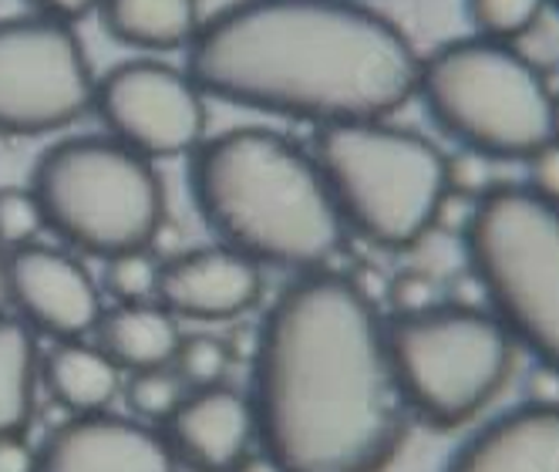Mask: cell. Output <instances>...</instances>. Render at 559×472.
I'll use <instances>...</instances> for the list:
<instances>
[{"label":"cell","instance_id":"1","mask_svg":"<svg viewBox=\"0 0 559 472\" xmlns=\"http://www.w3.org/2000/svg\"><path fill=\"white\" fill-rule=\"evenodd\" d=\"M253 428L280 472H381L405 439L384 321L350 278L310 270L263 318Z\"/></svg>","mask_w":559,"mask_h":472},{"label":"cell","instance_id":"2","mask_svg":"<svg viewBox=\"0 0 559 472\" xmlns=\"http://www.w3.org/2000/svg\"><path fill=\"white\" fill-rule=\"evenodd\" d=\"M421 58L365 0H236L186 48L192 85L290 122L388 118L415 98Z\"/></svg>","mask_w":559,"mask_h":472},{"label":"cell","instance_id":"3","mask_svg":"<svg viewBox=\"0 0 559 472\" xmlns=\"http://www.w3.org/2000/svg\"><path fill=\"white\" fill-rule=\"evenodd\" d=\"M189 189L216 240L257 267L321 270L344 223L313 152L273 129H229L203 139L189 163Z\"/></svg>","mask_w":559,"mask_h":472},{"label":"cell","instance_id":"4","mask_svg":"<svg viewBox=\"0 0 559 472\" xmlns=\"http://www.w3.org/2000/svg\"><path fill=\"white\" fill-rule=\"evenodd\" d=\"M313 160L341 223L388 250L415 247L452 196L442 149L388 118L321 126Z\"/></svg>","mask_w":559,"mask_h":472},{"label":"cell","instance_id":"5","mask_svg":"<svg viewBox=\"0 0 559 472\" xmlns=\"http://www.w3.org/2000/svg\"><path fill=\"white\" fill-rule=\"evenodd\" d=\"M415 95L465 149L486 160H530L552 139V92L543 71L509 42L462 37L418 68Z\"/></svg>","mask_w":559,"mask_h":472},{"label":"cell","instance_id":"6","mask_svg":"<svg viewBox=\"0 0 559 472\" xmlns=\"http://www.w3.org/2000/svg\"><path fill=\"white\" fill-rule=\"evenodd\" d=\"M31 192L48 229L102 260L145 250L166 220V186L155 163L111 135L55 142L34 166Z\"/></svg>","mask_w":559,"mask_h":472},{"label":"cell","instance_id":"7","mask_svg":"<svg viewBox=\"0 0 559 472\" xmlns=\"http://www.w3.org/2000/svg\"><path fill=\"white\" fill-rule=\"evenodd\" d=\"M465 247L506 331L559 371V203L492 186L468 213Z\"/></svg>","mask_w":559,"mask_h":472},{"label":"cell","instance_id":"8","mask_svg":"<svg viewBox=\"0 0 559 472\" xmlns=\"http://www.w3.org/2000/svg\"><path fill=\"white\" fill-rule=\"evenodd\" d=\"M384 344L405 409L438 428L483 412L515 362V338L496 314L459 304L394 314L384 321Z\"/></svg>","mask_w":559,"mask_h":472},{"label":"cell","instance_id":"9","mask_svg":"<svg viewBox=\"0 0 559 472\" xmlns=\"http://www.w3.org/2000/svg\"><path fill=\"white\" fill-rule=\"evenodd\" d=\"M95 98V71L74 24L48 14L0 21V135L71 129Z\"/></svg>","mask_w":559,"mask_h":472},{"label":"cell","instance_id":"10","mask_svg":"<svg viewBox=\"0 0 559 472\" xmlns=\"http://www.w3.org/2000/svg\"><path fill=\"white\" fill-rule=\"evenodd\" d=\"M92 108L105 132L145 155L148 163L192 155L206 139V95L186 71L163 61L135 58L95 78Z\"/></svg>","mask_w":559,"mask_h":472},{"label":"cell","instance_id":"11","mask_svg":"<svg viewBox=\"0 0 559 472\" xmlns=\"http://www.w3.org/2000/svg\"><path fill=\"white\" fill-rule=\"evenodd\" d=\"M4 284L8 300L21 310V321L58 341L95 331L98 314L105 310L88 270L74 257L37 240L8 250Z\"/></svg>","mask_w":559,"mask_h":472},{"label":"cell","instance_id":"12","mask_svg":"<svg viewBox=\"0 0 559 472\" xmlns=\"http://www.w3.org/2000/svg\"><path fill=\"white\" fill-rule=\"evenodd\" d=\"M34 472H176V452L148 425L88 412L51 432Z\"/></svg>","mask_w":559,"mask_h":472},{"label":"cell","instance_id":"13","mask_svg":"<svg viewBox=\"0 0 559 472\" xmlns=\"http://www.w3.org/2000/svg\"><path fill=\"white\" fill-rule=\"evenodd\" d=\"M263 291L260 267L239 250L216 244L158 263L155 300L173 318L233 321L247 314Z\"/></svg>","mask_w":559,"mask_h":472},{"label":"cell","instance_id":"14","mask_svg":"<svg viewBox=\"0 0 559 472\" xmlns=\"http://www.w3.org/2000/svg\"><path fill=\"white\" fill-rule=\"evenodd\" d=\"M169 432L173 452L195 472H233L257 436L250 399L223 385L189 391L169 418Z\"/></svg>","mask_w":559,"mask_h":472},{"label":"cell","instance_id":"15","mask_svg":"<svg viewBox=\"0 0 559 472\" xmlns=\"http://www.w3.org/2000/svg\"><path fill=\"white\" fill-rule=\"evenodd\" d=\"M445 472H559V409L536 402L496 418Z\"/></svg>","mask_w":559,"mask_h":472},{"label":"cell","instance_id":"16","mask_svg":"<svg viewBox=\"0 0 559 472\" xmlns=\"http://www.w3.org/2000/svg\"><path fill=\"white\" fill-rule=\"evenodd\" d=\"M95 338L118 371H148L173 365L182 331L163 304L142 300L102 310L95 321Z\"/></svg>","mask_w":559,"mask_h":472},{"label":"cell","instance_id":"17","mask_svg":"<svg viewBox=\"0 0 559 472\" xmlns=\"http://www.w3.org/2000/svg\"><path fill=\"white\" fill-rule=\"evenodd\" d=\"M111 42L132 51H186L203 24L199 0H102L95 11Z\"/></svg>","mask_w":559,"mask_h":472},{"label":"cell","instance_id":"18","mask_svg":"<svg viewBox=\"0 0 559 472\" xmlns=\"http://www.w3.org/2000/svg\"><path fill=\"white\" fill-rule=\"evenodd\" d=\"M45 381L51 396L74 415L102 412L118 391V368L98 344L82 338L61 341L45 362Z\"/></svg>","mask_w":559,"mask_h":472},{"label":"cell","instance_id":"19","mask_svg":"<svg viewBox=\"0 0 559 472\" xmlns=\"http://www.w3.org/2000/svg\"><path fill=\"white\" fill-rule=\"evenodd\" d=\"M37 344L31 324L0 310V436H17L34 409Z\"/></svg>","mask_w":559,"mask_h":472},{"label":"cell","instance_id":"20","mask_svg":"<svg viewBox=\"0 0 559 472\" xmlns=\"http://www.w3.org/2000/svg\"><path fill=\"white\" fill-rule=\"evenodd\" d=\"M546 4L549 0H465V14L483 37L512 42L543 17Z\"/></svg>","mask_w":559,"mask_h":472},{"label":"cell","instance_id":"21","mask_svg":"<svg viewBox=\"0 0 559 472\" xmlns=\"http://www.w3.org/2000/svg\"><path fill=\"white\" fill-rule=\"evenodd\" d=\"M189 396V385L176 375V368H148V371H132L129 381V405L148 418V422H169L173 412L182 405V399Z\"/></svg>","mask_w":559,"mask_h":472},{"label":"cell","instance_id":"22","mask_svg":"<svg viewBox=\"0 0 559 472\" xmlns=\"http://www.w3.org/2000/svg\"><path fill=\"white\" fill-rule=\"evenodd\" d=\"M158 287V263L148 250H126L105 260V291L118 304L152 300Z\"/></svg>","mask_w":559,"mask_h":472},{"label":"cell","instance_id":"23","mask_svg":"<svg viewBox=\"0 0 559 472\" xmlns=\"http://www.w3.org/2000/svg\"><path fill=\"white\" fill-rule=\"evenodd\" d=\"M173 365L189 388H210L229 371V347L213 334H192L179 341Z\"/></svg>","mask_w":559,"mask_h":472},{"label":"cell","instance_id":"24","mask_svg":"<svg viewBox=\"0 0 559 472\" xmlns=\"http://www.w3.org/2000/svg\"><path fill=\"white\" fill-rule=\"evenodd\" d=\"M41 229H45V213L31 186L0 189V247L14 250L34 244Z\"/></svg>","mask_w":559,"mask_h":472},{"label":"cell","instance_id":"25","mask_svg":"<svg viewBox=\"0 0 559 472\" xmlns=\"http://www.w3.org/2000/svg\"><path fill=\"white\" fill-rule=\"evenodd\" d=\"M388 297L394 304V314H412V310H425V307L438 304L435 300L438 297V287H435V281L428 278V273L408 270V273H402V278L391 284Z\"/></svg>","mask_w":559,"mask_h":472},{"label":"cell","instance_id":"26","mask_svg":"<svg viewBox=\"0 0 559 472\" xmlns=\"http://www.w3.org/2000/svg\"><path fill=\"white\" fill-rule=\"evenodd\" d=\"M526 163H530V189L539 192L543 200L559 203V139L543 142Z\"/></svg>","mask_w":559,"mask_h":472},{"label":"cell","instance_id":"27","mask_svg":"<svg viewBox=\"0 0 559 472\" xmlns=\"http://www.w3.org/2000/svg\"><path fill=\"white\" fill-rule=\"evenodd\" d=\"M37 14H48V17H58V21H68V24H78L82 17L95 14L102 0H31Z\"/></svg>","mask_w":559,"mask_h":472},{"label":"cell","instance_id":"28","mask_svg":"<svg viewBox=\"0 0 559 472\" xmlns=\"http://www.w3.org/2000/svg\"><path fill=\"white\" fill-rule=\"evenodd\" d=\"M0 472H34V452L21 436H0Z\"/></svg>","mask_w":559,"mask_h":472},{"label":"cell","instance_id":"29","mask_svg":"<svg viewBox=\"0 0 559 472\" xmlns=\"http://www.w3.org/2000/svg\"><path fill=\"white\" fill-rule=\"evenodd\" d=\"M233 472H280L266 456H243V459H239L236 465H233Z\"/></svg>","mask_w":559,"mask_h":472},{"label":"cell","instance_id":"30","mask_svg":"<svg viewBox=\"0 0 559 472\" xmlns=\"http://www.w3.org/2000/svg\"><path fill=\"white\" fill-rule=\"evenodd\" d=\"M4 270H8V250L0 247V310L8 304V284H4Z\"/></svg>","mask_w":559,"mask_h":472},{"label":"cell","instance_id":"31","mask_svg":"<svg viewBox=\"0 0 559 472\" xmlns=\"http://www.w3.org/2000/svg\"><path fill=\"white\" fill-rule=\"evenodd\" d=\"M552 139H559V98H552Z\"/></svg>","mask_w":559,"mask_h":472},{"label":"cell","instance_id":"32","mask_svg":"<svg viewBox=\"0 0 559 472\" xmlns=\"http://www.w3.org/2000/svg\"><path fill=\"white\" fill-rule=\"evenodd\" d=\"M549 4H556V8H559V0H549Z\"/></svg>","mask_w":559,"mask_h":472}]
</instances>
